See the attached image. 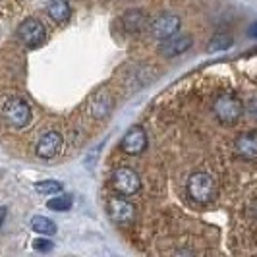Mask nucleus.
Segmentation results:
<instances>
[{
  "label": "nucleus",
  "instance_id": "aec40b11",
  "mask_svg": "<svg viewBox=\"0 0 257 257\" xmlns=\"http://www.w3.org/2000/svg\"><path fill=\"white\" fill-rule=\"evenodd\" d=\"M247 114L257 120V97H253V99L247 103Z\"/></svg>",
  "mask_w": 257,
  "mask_h": 257
},
{
  "label": "nucleus",
  "instance_id": "dca6fc26",
  "mask_svg": "<svg viewBox=\"0 0 257 257\" xmlns=\"http://www.w3.org/2000/svg\"><path fill=\"white\" fill-rule=\"evenodd\" d=\"M232 47V35L228 33H217L215 37L209 41L207 45V51L209 52H219V51H226Z\"/></svg>",
  "mask_w": 257,
  "mask_h": 257
},
{
  "label": "nucleus",
  "instance_id": "6e6552de",
  "mask_svg": "<svg viewBox=\"0 0 257 257\" xmlns=\"http://www.w3.org/2000/svg\"><path fill=\"white\" fill-rule=\"evenodd\" d=\"M145 147H147V134L142 126H132L120 142V149L126 155H140L145 151Z\"/></svg>",
  "mask_w": 257,
  "mask_h": 257
},
{
  "label": "nucleus",
  "instance_id": "a211bd4d",
  "mask_svg": "<svg viewBox=\"0 0 257 257\" xmlns=\"http://www.w3.org/2000/svg\"><path fill=\"white\" fill-rule=\"evenodd\" d=\"M35 190L41 195H54V193L62 192V184L56 180H41L35 184Z\"/></svg>",
  "mask_w": 257,
  "mask_h": 257
},
{
  "label": "nucleus",
  "instance_id": "412c9836",
  "mask_svg": "<svg viewBox=\"0 0 257 257\" xmlns=\"http://www.w3.org/2000/svg\"><path fill=\"white\" fill-rule=\"evenodd\" d=\"M6 213H8V209H6V207H0V228H2L4 219H6Z\"/></svg>",
  "mask_w": 257,
  "mask_h": 257
},
{
  "label": "nucleus",
  "instance_id": "f8f14e48",
  "mask_svg": "<svg viewBox=\"0 0 257 257\" xmlns=\"http://www.w3.org/2000/svg\"><path fill=\"white\" fill-rule=\"evenodd\" d=\"M112 108V97L106 89H99L89 101V112L93 118L97 120H103L104 116L110 112Z\"/></svg>",
  "mask_w": 257,
  "mask_h": 257
},
{
  "label": "nucleus",
  "instance_id": "f3484780",
  "mask_svg": "<svg viewBox=\"0 0 257 257\" xmlns=\"http://www.w3.org/2000/svg\"><path fill=\"white\" fill-rule=\"evenodd\" d=\"M72 203L74 199L70 195H54L47 201V207L51 211H56V213H62V211H70L72 209Z\"/></svg>",
  "mask_w": 257,
  "mask_h": 257
},
{
  "label": "nucleus",
  "instance_id": "4468645a",
  "mask_svg": "<svg viewBox=\"0 0 257 257\" xmlns=\"http://www.w3.org/2000/svg\"><path fill=\"white\" fill-rule=\"evenodd\" d=\"M47 14L54 24H66L72 16V8L68 0H49L47 4Z\"/></svg>",
  "mask_w": 257,
  "mask_h": 257
},
{
  "label": "nucleus",
  "instance_id": "423d86ee",
  "mask_svg": "<svg viewBox=\"0 0 257 257\" xmlns=\"http://www.w3.org/2000/svg\"><path fill=\"white\" fill-rule=\"evenodd\" d=\"M18 39L29 47V49H35L39 45H43L45 43V39H47V31H45V26L35 20V18H27L24 20L20 27H18Z\"/></svg>",
  "mask_w": 257,
  "mask_h": 257
},
{
  "label": "nucleus",
  "instance_id": "4be33fe9",
  "mask_svg": "<svg viewBox=\"0 0 257 257\" xmlns=\"http://www.w3.org/2000/svg\"><path fill=\"white\" fill-rule=\"evenodd\" d=\"M249 33H251V35H253V37H257V24L253 27H251V29H249Z\"/></svg>",
  "mask_w": 257,
  "mask_h": 257
},
{
  "label": "nucleus",
  "instance_id": "7ed1b4c3",
  "mask_svg": "<svg viewBox=\"0 0 257 257\" xmlns=\"http://www.w3.org/2000/svg\"><path fill=\"white\" fill-rule=\"evenodd\" d=\"M31 108L26 101L22 99H10L6 101L2 106V120L14 130L26 128L27 124L31 122Z\"/></svg>",
  "mask_w": 257,
  "mask_h": 257
},
{
  "label": "nucleus",
  "instance_id": "f03ea898",
  "mask_svg": "<svg viewBox=\"0 0 257 257\" xmlns=\"http://www.w3.org/2000/svg\"><path fill=\"white\" fill-rule=\"evenodd\" d=\"M213 112L222 124H236L244 114V103L234 93H220L213 103Z\"/></svg>",
  "mask_w": 257,
  "mask_h": 257
},
{
  "label": "nucleus",
  "instance_id": "20e7f679",
  "mask_svg": "<svg viewBox=\"0 0 257 257\" xmlns=\"http://www.w3.org/2000/svg\"><path fill=\"white\" fill-rule=\"evenodd\" d=\"M182 20L176 16V14H159L157 18L149 20V26H147V31L149 35L157 41H165V39L172 37L180 31Z\"/></svg>",
  "mask_w": 257,
  "mask_h": 257
},
{
  "label": "nucleus",
  "instance_id": "9b49d317",
  "mask_svg": "<svg viewBox=\"0 0 257 257\" xmlns=\"http://www.w3.org/2000/svg\"><path fill=\"white\" fill-rule=\"evenodd\" d=\"M234 149L245 161L257 159V132H244L236 138Z\"/></svg>",
  "mask_w": 257,
  "mask_h": 257
},
{
  "label": "nucleus",
  "instance_id": "39448f33",
  "mask_svg": "<svg viewBox=\"0 0 257 257\" xmlns=\"http://www.w3.org/2000/svg\"><path fill=\"white\" fill-rule=\"evenodd\" d=\"M110 184L114 188L116 193L120 195H136L142 188V180L138 176V172L130 167H118L112 172V178H110Z\"/></svg>",
  "mask_w": 257,
  "mask_h": 257
},
{
  "label": "nucleus",
  "instance_id": "ddd939ff",
  "mask_svg": "<svg viewBox=\"0 0 257 257\" xmlns=\"http://www.w3.org/2000/svg\"><path fill=\"white\" fill-rule=\"evenodd\" d=\"M122 24H124V29L128 33H142L143 29H147L149 26V18L143 10H138V8H132L128 12L122 16Z\"/></svg>",
  "mask_w": 257,
  "mask_h": 257
},
{
  "label": "nucleus",
  "instance_id": "2eb2a0df",
  "mask_svg": "<svg viewBox=\"0 0 257 257\" xmlns=\"http://www.w3.org/2000/svg\"><path fill=\"white\" fill-rule=\"evenodd\" d=\"M31 228L39 234H43V236H52L56 232V224L49 217H33L31 219Z\"/></svg>",
  "mask_w": 257,
  "mask_h": 257
},
{
  "label": "nucleus",
  "instance_id": "6ab92c4d",
  "mask_svg": "<svg viewBox=\"0 0 257 257\" xmlns=\"http://www.w3.org/2000/svg\"><path fill=\"white\" fill-rule=\"evenodd\" d=\"M33 247L37 249V251H51L52 249V242L51 240H47V238H39L33 242Z\"/></svg>",
  "mask_w": 257,
  "mask_h": 257
},
{
  "label": "nucleus",
  "instance_id": "1a4fd4ad",
  "mask_svg": "<svg viewBox=\"0 0 257 257\" xmlns=\"http://www.w3.org/2000/svg\"><path fill=\"white\" fill-rule=\"evenodd\" d=\"M60 149H62V134L52 130V132H47L37 142L35 155L39 159H52V157L58 155Z\"/></svg>",
  "mask_w": 257,
  "mask_h": 257
},
{
  "label": "nucleus",
  "instance_id": "9d476101",
  "mask_svg": "<svg viewBox=\"0 0 257 257\" xmlns=\"http://www.w3.org/2000/svg\"><path fill=\"white\" fill-rule=\"evenodd\" d=\"M193 45V39L190 35H172V37L161 41V47H159V52L163 56H168V58H174V56H180L188 51Z\"/></svg>",
  "mask_w": 257,
  "mask_h": 257
},
{
  "label": "nucleus",
  "instance_id": "f257e3e1",
  "mask_svg": "<svg viewBox=\"0 0 257 257\" xmlns=\"http://www.w3.org/2000/svg\"><path fill=\"white\" fill-rule=\"evenodd\" d=\"M186 192L190 195L193 203L197 205H207L215 199L217 195V186H215V180L211 174L207 172H193L192 176L188 178V184H186Z\"/></svg>",
  "mask_w": 257,
  "mask_h": 257
},
{
  "label": "nucleus",
  "instance_id": "0eeeda50",
  "mask_svg": "<svg viewBox=\"0 0 257 257\" xmlns=\"http://www.w3.org/2000/svg\"><path fill=\"white\" fill-rule=\"evenodd\" d=\"M106 211H108V217L114 220L116 224L124 226V224H130L134 217H136V207L130 203L126 199V195H112L106 203Z\"/></svg>",
  "mask_w": 257,
  "mask_h": 257
}]
</instances>
